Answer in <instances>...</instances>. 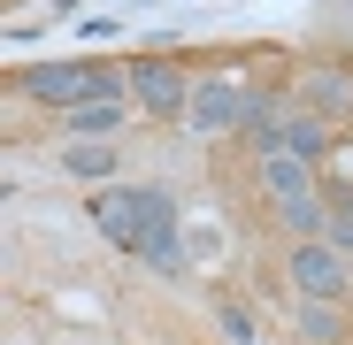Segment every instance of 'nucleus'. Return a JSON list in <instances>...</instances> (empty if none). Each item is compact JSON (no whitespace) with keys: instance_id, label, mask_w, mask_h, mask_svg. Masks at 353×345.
<instances>
[{"instance_id":"nucleus-2","label":"nucleus","mask_w":353,"mask_h":345,"mask_svg":"<svg viewBox=\"0 0 353 345\" xmlns=\"http://www.w3.org/2000/svg\"><path fill=\"white\" fill-rule=\"evenodd\" d=\"M23 92L46 100V107H85V100H115V70H100V62H39L23 77Z\"/></svg>"},{"instance_id":"nucleus-9","label":"nucleus","mask_w":353,"mask_h":345,"mask_svg":"<svg viewBox=\"0 0 353 345\" xmlns=\"http://www.w3.org/2000/svg\"><path fill=\"white\" fill-rule=\"evenodd\" d=\"M239 131H246V146H254L261 161L284 154V107H276V100H246V123H239Z\"/></svg>"},{"instance_id":"nucleus-5","label":"nucleus","mask_w":353,"mask_h":345,"mask_svg":"<svg viewBox=\"0 0 353 345\" xmlns=\"http://www.w3.org/2000/svg\"><path fill=\"white\" fill-rule=\"evenodd\" d=\"M131 100H139L146 115H185L192 85L176 77V62H139V70H131Z\"/></svg>"},{"instance_id":"nucleus-14","label":"nucleus","mask_w":353,"mask_h":345,"mask_svg":"<svg viewBox=\"0 0 353 345\" xmlns=\"http://www.w3.org/2000/svg\"><path fill=\"white\" fill-rule=\"evenodd\" d=\"M223 330H230V337H254V315H246L239 300H230V307H223Z\"/></svg>"},{"instance_id":"nucleus-7","label":"nucleus","mask_w":353,"mask_h":345,"mask_svg":"<svg viewBox=\"0 0 353 345\" xmlns=\"http://www.w3.org/2000/svg\"><path fill=\"white\" fill-rule=\"evenodd\" d=\"M261 185H269L276 207H284V200H307V192H315V161H300V154H269V161H261Z\"/></svg>"},{"instance_id":"nucleus-12","label":"nucleus","mask_w":353,"mask_h":345,"mask_svg":"<svg viewBox=\"0 0 353 345\" xmlns=\"http://www.w3.org/2000/svg\"><path fill=\"white\" fill-rule=\"evenodd\" d=\"M338 330H345L338 300H307V307H300V337H315V345H338Z\"/></svg>"},{"instance_id":"nucleus-3","label":"nucleus","mask_w":353,"mask_h":345,"mask_svg":"<svg viewBox=\"0 0 353 345\" xmlns=\"http://www.w3.org/2000/svg\"><path fill=\"white\" fill-rule=\"evenodd\" d=\"M292 284H300V300H345V246L300 238L292 246Z\"/></svg>"},{"instance_id":"nucleus-8","label":"nucleus","mask_w":353,"mask_h":345,"mask_svg":"<svg viewBox=\"0 0 353 345\" xmlns=\"http://www.w3.org/2000/svg\"><path fill=\"white\" fill-rule=\"evenodd\" d=\"M330 115H315V107H300V115H284V154H300V161H323L330 154Z\"/></svg>"},{"instance_id":"nucleus-6","label":"nucleus","mask_w":353,"mask_h":345,"mask_svg":"<svg viewBox=\"0 0 353 345\" xmlns=\"http://www.w3.org/2000/svg\"><path fill=\"white\" fill-rule=\"evenodd\" d=\"M300 100L315 115H330V123H345V115H353V70H307L300 77Z\"/></svg>"},{"instance_id":"nucleus-4","label":"nucleus","mask_w":353,"mask_h":345,"mask_svg":"<svg viewBox=\"0 0 353 345\" xmlns=\"http://www.w3.org/2000/svg\"><path fill=\"white\" fill-rule=\"evenodd\" d=\"M246 100H254V92L223 85V77H215V85H192V100H185V131H200V138H208V131H239V123H246Z\"/></svg>"},{"instance_id":"nucleus-13","label":"nucleus","mask_w":353,"mask_h":345,"mask_svg":"<svg viewBox=\"0 0 353 345\" xmlns=\"http://www.w3.org/2000/svg\"><path fill=\"white\" fill-rule=\"evenodd\" d=\"M330 246H345V253H353V192L330 207Z\"/></svg>"},{"instance_id":"nucleus-10","label":"nucleus","mask_w":353,"mask_h":345,"mask_svg":"<svg viewBox=\"0 0 353 345\" xmlns=\"http://www.w3.org/2000/svg\"><path fill=\"white\" fill-rule=\"evenodd\" d=\"M115 131H123V107H115V100H85V107H70V138H115Z\"/></svg>"},{"instance_id":"nucleus-11","label":"nucleus","mask_w":353,"mask_h":345,"mask_svg":"<svg viewBox=\"0 0 353 345\" xmlns=\"http://www.w3.org/2000/svg\"><path fill=\"white\" fill-rule=\"evenodd\" d=\"M62 169H70L77 185H100L115 161H108V146H100V138H70V146H62Z\"/></svg>"},{"instance_id":"nucleus-1","label":"nucleus","mask_w":353,"mask_h":345,"mask_svg":"<svg viewBox=\"0 0 353 345\" xmlns=\"http://www.w3.org/2000/svg\"><path fill=\"white\" fill-rule=\"evenodd\" d=\"M169 207V192L161 185H115V192H100L92 200V222H100V238L108 246H123V253H139V238L154 230V215Z\"/></svg>"}]
</instances>
